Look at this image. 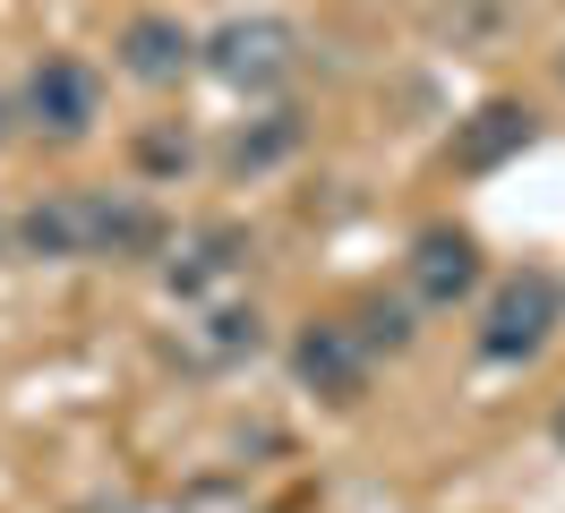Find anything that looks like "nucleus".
<instances>
[{
  "label": "nucleus",
  "mask_w": 565,
  "mask_h": 513,
  "mask_svg": "<svg viewBox=\"0 0 565 513\" xmlns=\"http://www.w3.org/2000/svg\"><path fill=\"white\" fill-rule=\"evenodd\" d=\"M18 248L26 257H154L163 248V214L129 189H61L18 214Z\"/></svg>",
  "instance_id": "obj_1"
},
{
  "label": "nucleus",
  "mask_w": 565,
  "mask_h": 513,
  "mask_svg": "<svg viewBox=\"0 0 565 513\" xmlns=\"http://www.w3.org/2000/svg\"><path fill=\"white\" fill-rule=\"evenodd\" d=\"M206 68L232 86V95H275V86H291L300 77V26L291 18H223V26L206 34Z\"/></svg>",
  "instance_id": "obj_2"
},
{
  "label": "nucleus",
  "mask_w": 565,
  "mask_h": 513,
  "mask_svg": "<svg viewBox=\"0 0 565 513\" xmlns=\"http://www.w3.org/2000/svg\"><path fill=\"white\" fill-rule=\"evenodd\" d=\"M548 334H557V282L540 266L505 274L489 291V308H480V351H489V360H531Z\"/></svg>",
  "instance_id": "obj_3"
},
{
  "label": "nucleus",
  "mask_w": 565,
  "mask_h": 513,
  "mask_svg": "<svg viewBox=\"0 0 565 513\" xmlns=\"http://www.w3.org/2000/svg\"><path fill=\"white\" fill-rule=\"evenodd\" d=\"M369 342L343 325V317H309L300 325V342H291V368H300V385L309 394H326V403H360L369 394Z\"/></svg>",
  "instance_id": "obj_4"
},
{
  "label": "nucleus",
  "mask_w": 565,
  "mask_h": 513,
  "mask_svg": "<svg viewBox=\"0 0 565 513\" xmlns=\"http://www.w3.org/2000/svg\"><path fill=\"white\" fill-rule=\"evenodd\" d=\"M26 120L52 137H86L95 120H104V77L86 61H70V52H52V61H35V77H26Z\"/></svg>",
  "instance_id": "obj_5"
},
{
  "label": "nucleus",
  "mask_w": 565,
  "mask_h": 513,
  "mask_svg": "<svg viewBox=\"0 0 565 513\" xmlns=\"http://www.w3.org/2000/svg\"><path fill=\"white\" fill-rule=\"evenodd\" d=\"M471 282H480V239H471V232L437 223V232L412 239V300H420V308H455Z\"/></svg>",
  "instance_id": "obj_6"
},
{
  "label": "nucleus",
  "mask_w": 565,
  "mask_h": 513,
  "mask_svg": "<svg viewBox=\"0 0 565 513\" xmlns=\"http://www.w3.org/2000/svg\"><path fill=\"white\" fill-rule=\"evenodd\" d=\"M241 266H248V232H232V223H206V232L180 239V257H172V291H180V300H206V291H223V282H232Z\"/></svg>",
  "instance_id": "obj_7"
},
{
  "label": "nucleus",
  "mask_w": 565,
  "mask_h": 513,
  "mask_svg": "<svg viewBox=\"0 0 565 513\" xmlns=\"http://www.w3.org/2000/svg\"><path fill=\"white\" fill-rule=\"evenodd\" d=\"M189 61H198V43L180 34V18H129V26H120V68H129L138 86H172Z\"/></svg>",
  "instance_id": "obj_8"
},
{
  "label": "nucleus",
  "mask_w": 565,
  "mask_h": 513,
  "mask_svg": "<svg viewBox=\"0 0 565 513\" xmlns=\"http://www.w3.org/2000/svg\"><path fill=\"white\" fill-rule=\"evenodd\" d=\"M523 146H531L523 103H480V111L455 129V171H497L505 154H523Z\"/></svg>",
  "instance_id": "obj_9"
},
{
  "label": "nucleus",
  "mask_w": 565,
  "mask_h": 513,
  "mask_svg": "<svg viewBox=\"0 0 565 513\" xmlns=\"http://www.w3.org/2000/svg\"><path fill=\"white\" fill-rule=\"evenodd\" d=\"M266 342V325H257V308H241V300H214L198 325H180V351L198 360V368H223V360H248Z\"/></svg>",
  "instance_id": "obj_10"
},
{
  "label": "nucleus",
  "mask_w": 565,
  "mask_h": 513,
  "mask_svg": "<svg viewBox=\"0 0 565 513\" xmlns=\"http://www.w3.org/2000/svg\"><path fill=\"white\" fill-rule=\"evenodd\" d=\"M291 146H300V111H266L257 129H241V137H232V154H223V163H232V171H241V180H248V171L282 163Z\"/></svg>",
  "instance_id": "obj_11"
},
{
  "label": "nucleus",
  "mask_w": 565,
  "mask_h": 513,
  "mask_svg": "<svg viewBox=\"0 0 565 513\" xmlns=\"http://www.w3.org/2000/svg\"><path fill=\"white\" fill-rule=\"evenodd\" d=\"M352 334L369 342V351H403V342H412V308H403V300H369Z\"/></svg>",
  "instance_id": "obj_12"
},
{
  "label": "nucleus",
  "mask_w": 565,
  "mask_h": 513,
  "mask_svg": "<svg viewBox=\"0 0 565 513\" xmlns=\"http://www.w3.org/2000/svg\"><path fill=\"white\" fill-rule=\"evenodd\" d=\"M138 163H146V171H189V137H180V129L138 137Z\"/></svg>",
  "instance_id": "obj_13"
},
{
  "label": "nucleus",
  "mask_w": 565,
  "mask_h": 513,
  "mask_svg": "<svg viewBox=\"0 0 565 513\" xmlns=\"http://www.w3.org/2000/svg\"><path fill=\"white\" fill-rule=\"evenodd\" d=\"M548 428H557V445H565V403H557V419H548Z\"/></svg>",
  "instance_id": "obj_14"
},
{
  "label": "nucleus",
  "mask_w": 565,
  "mask_h": 513,
  "mask_svg": "<svg viewBox=\"0 0 565 513\" xmlns=\"http://www.w3.org/2000/svg\"><path fill=\"white\" fill-rule=\"evenodd\" d=\"M557 86H565V52H557Z\"/></svg>",
  "instance_id": "obj_15"
}]
</instances>
